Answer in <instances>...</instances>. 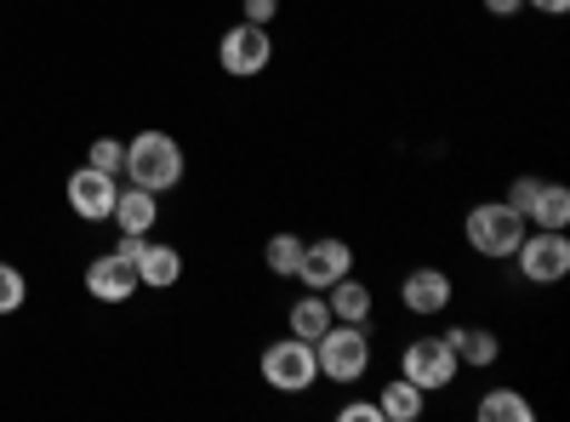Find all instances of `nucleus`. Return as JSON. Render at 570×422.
I'll use <instances>...</instances> for the list:
<instances>
[{"instance_id": "f257e3e1", "label": "nucleus", "mask_w": 570, "mask_h": 422, "mask_svg": "<svg viewBox=\"0 0 570 422\" xmlns=\"http://www.w3.org/2000/svg\"><path fill=\"white\" fill-rule=\"evenodd\" d=\"M183 171H188V155H183V144L171 131H160V126H149V131H137L131 144H126V183H137V189H149V195H171L177 183H183Z\"/></svg>"}, {"instance_id": "f03ea898", "label": "nucleus", "mask_w": 570, "mask_h": 422, "mask_svg": "<svg viewBox=\"0 0 570 422\" xmlns=\"http://www.w3.org/2000/svg\"><path fill=\"white\" fill-rule=\"evenodd\" d=\"M314 360H320V383H343V389H354L365 371H371V325L331 320V332L314 337Z\"/></svg>"}, {"instance_id": "7ed1b4c3", "label": "nucleus", "mask_w": 570, "mask_h": 422, "mask_svg": "<svg viewBox=\"0 0 570 422\" xmlns=\"http://www.w3.org/2000/svg\"><path fill=\"white\" fill-rule=\"evenodd\" d=\"M462 241H468L473 257L508 263L513 246L525 241V217H519L508 200H480V206H468V217H462Z\"/></svg>"}, {"instance_id": "20e7f679", "label": "nucleus", "mask_w": 570, "mask_h": 422, "mask_svg": "<svg viewBox=\"0 0 570 422\" xmlns=\"http://www.w3.org/2000/svg\"><path fill=\"white\" fill-rule=\"evenodd\" d=\"M257 371H263V383H268L274 394H314V389H320L314 343H308V337H292V332L274 337V343H263Z\"/></svg>"}, {"instance_id": "39448f33", "label": "nucleus", "mask_w": 570, "mask_h": 422, "mask_svg": "<svg viewBox=\"0 0 570 422\" xmlns=\"http://www.w3.org/2000/svg\"><path fill=\"white\" fill-rule=\"evenodd\" d=\"M525 286H559L570 274V234L564 228H525V241L508 257Z\"/></svg>"}, {"instance_id": "423d86ee", "label": "nucleus", "mask_w": 570, "mask_h": 422, "mask_svg": "<svg viewBox=\"0 0 570 422\" xmlns=\"http://www.w3.org/2000/svg\"><path fill=\"white\" fill-rule=\"evenodd\" d=\"M268 63H274V35L263 29V23H234V29H223V40H217V69L228 75V80H257V75H268Z\"/></svg>"}, {"instance_id": "0eeeda50", "label": "nucleus", "mask_w": 570, "mask_h": 422, "mask_svg": "<svg viewBox=\"0 0 570 422\" xmlns=\"http://www.w3.org/2000/svg\"><path fill=\"white\" fill-rule=\"evenodd\" d=\"M456 371H462V360L445 337H411L400 349V377H411L422 394H445L456 383Z\"/></svg>"}, {"instance_id": "6e6552de", "label": "nucleus", "mask_w": 570, "mask_h": 422, "mask_svg": "<svg viewBox=\"0 0 570 422\" xmlns=\"http://www.w3.org/2000/svg\"><path fill=\"white\" fill-rule=\"evenodd\" d=\"M115 252L131 257L142 292H177V279H183V252H177V246L155 241V234H120Z\"/></svg>"}, {"instance_id": "1a4fd4ad", "label": "nucleus", "mask_w": 570, "mask_h": 422, "mask_svg": "<svg viewBox=\"0 0 570 422\" xmlns=\"http://www.w3.org/2000/svg\"><path fill=\"white\" fill-rule=\"evenodd\" d=\"M451 297H456V279H451V268L416 263V268H405V274H400V308H405V314H416V320H434V314H445V308H451Z\"/></svg>"}, {"instance_id": "9d476101", "label": "nucleus", "mask_w": 570, "mask_h": 422, "mask_svg": "<svg viewBox=\"0 0 570 422\" xmlns=\"http://www.w3.org/2000/svg\"><path fill=\"white\" fill-rule=\"evenodd\" d=\"M115 195H120V177H109V171H98V166H75L69 183H63V200H69V212H75L80 223H109Z\"/></svg>"}, {"instance_id": "9b49d317", "label": "nucleus", "mask_w": 570, "mask_h": 422, "mask_svg": "<svg viewBox=\"0 0 570 422\" xmlns=\"http://www.w3.org/2000/svg\"><path fill=\"white\" fill-rule=\"evenodd\" d=\"M343 274H354V246L343 241V234H320V241L303 246V263H297V279L308 292H325L337 286Z\"/></svg>"}, {"instance_id": "f8f14e48", "label": "nucleus", "mask_w": 570, "mask_h": 422, "mask_svg": "<svg viewBox=\"0 0 570 422\" xmlns=\"http://www.w3.org/2000/svg\"><path fill=\"white\" fill-rule=\"evenodd\" d=\"M86 292L98 297V303H131L142 286H137V268L126 252H104V257H91L86 263Z\"/></svg>"}, {"instance_id": "ddd939ff", "label": "nucleus", "mask_w": 570, "mask_h": 422, "mask_svg": "<svg viewBox=\"0 0 570 422\" xmlns=\"http://www.w3.org/2000/svg\"><path fill=\"white\" fill-rule=\"evenodd\" d=\"M109 223H115L120 234H155V223H160V195L137 189V183H126V189L115 195V212H109Z\"/></svg>"}, {"instance_id": "4468645a", "label": "nucleus", "mask_w": 570, "mask_h": 422, "mask_svg": "<svg viewBox=\"0 0 570 422\" xmlns=\"http://www.w3.org/2000/svg\"><path fill=\"white\" fill-rule=\"evenodd\" d=\"M445 343H451V349H456V360H462V365H473V371H491V365L502 360V337L491 332V325H451Z\"/></svg>"}, {"instance_id": "2eb2a0df", "label": "nucleus", "mask_w": 570, "mask_h": 422, "mask_svg": "<svg viewBox=\"0 0 570 422\" xmlns=\"http://www.w3.org/2000/svg\"><path fill=\"white\" fill-rule=\"evenodd\" d=\"M325 303H331V320H348V325H371L376 292L365 286L360 274H343L337 286H325Z\"/></svg>"}, {"instance_id": "dca6fc26", "label": "nucleus", "mask_w": 570, "mask_h": 422, "mask_svg": "<svg viewBox=\"0 0 570 422\" xmlns=\"http://www.w3.org/2000/svg\"><path fill=\"white\" fill-rule=\"evenodd\" d=\"M376 405H383V422H416L428 411V394L411 377H400V371H394V383L376 389Z\"/></svg>"}, {"instance_id": "f3484780", "label": "nucleus", "mask_w": 570, "mask_h": 422, "mask_svg": "<svg viewBox=\"0 0 570 422\" xmlns=\"http://www.w3.org/2000/svg\"><path fill=\"white\" fill-rule=\"evenodd\" d=\"M285 332L292 337H325L331 332V303H325V292H303L292 308H285Z\"/></svg>"}, {"instance_id": "a211bd4d", "label": "nucleus", "mask_w": 570, "mask_h": 422, "mask_svg": "<svg viewBox=\"0 0 570 422\" xmlns=\"http://www.w3.org/2000/svg\"><path fill=\"white\" fill-rule=\"evenodd\" d=\"M525 228H570V189L564 183L542 177V189H537V200L525 212Z\"/></svg>"}, {"instance_id": "6ab92c4d", "label": "nucleus", "mask_w": 570, "mask_h": 422, "mask_svg": "<svg viewBox=\"0 0 570 422\" xmlns=\"http://www.w3.org/2000/svg\"><path fill=\"white\" fill-rule=\"evenodd\" d=\"M473 416H480V422H531L537 405L519 394V389H485L480 405H473Z\"/></svg>"}, {"instance_id": "aec40b11", "label": "nucleus", "mask_w": 570, "mask_h": 422, "mask_svg": "<svg viewBox=\"0 0 570 422\" xmlns=\"http://www.w3.org/2000/svg\"><path fill=\"white\" fill-rule=\"evenodd\" d=\"M303 234H292V228H279V234H268L263 241V268L274 274V279H297V263H303Z\"/></svg>"}, {"instance_id": "412c9836", "label": "nucleus", "mask_w": 570, "mask_h": 422, "mask_svg": "<svg viewBox=\"0 0 570 422\" xmlns=\"http://www.w3.org/2000/svg\"><path fill=\"white\" fill-rule=\"evenodd\" d=\"M86 166H98V171L120 177V171H126V144H120V137H91V149H86Z\"/></svg>"}, {"instance_id": "4be33fe9", "label": "nucleus", "mask_w": 570, "mask_h": 422, "mask_svg": "<svg viewBox=\"0 0 570 422\" xmlns=\"http://www.w3.org/2000/svg\"><path fill=\"white\" fill-rule=\"evenodd\" d=\"M29 303V279L18 263H0V314H18Z\"/></svg>"}, {"instance_id": "5701e85b", "label": "nucleus", "mask_w": 570, "mask_h": 422, "mask_svg": "<svg viewBox=\"0 0 570 422\" xmlns=\"http://www.w3.org/2000/svg\"><path fill=\"white\" fill-rule=\"evenodd\" d=\"M337 422H383V405H376V400H343L337 405Z\"/></svg>"}, {"instance_id": "b1692460", "label": "nucleus", "mask_w": 570, "mask_h": 422, "mask_svg": "<svg viewBox=\"0 0 570 422\" xmlns=\"http://www.w3.org/2000/svg\"><path fill=\"white\" fill-rule=\"evenodd\" d=\"M240 18H246V23H263V29H268V23L279 18V0H240Z\"/></svg>"}, {"instance_id": "393cba45", "label": "nucleus", "mask_w": 570, "mask_h": 422, "mask_svg": "<svg viewBox=\"0 0 570 422\" xmlns=\"http://www.w3.org/2000/svg\"><path fill=\"white\" fill-rule=\"evenodd\" d=\"M525 12H537V18H564L570 0H525Z\"/></svg>"}, {"instance_id": "a878e982", "label": "nucleus", "mask_w": 570, "mask_h": 422, "mask_svg": "<svg viewBox=\"0 0 570 422\" xmlns=\"http://www.w3.org/2000/svg\"><path fill=\"white\" fill-rule=\"evenodd\" d=\"M480 7H485L491 18H519V12H525V0H480Z\"/></svg>"}]
</instances>
